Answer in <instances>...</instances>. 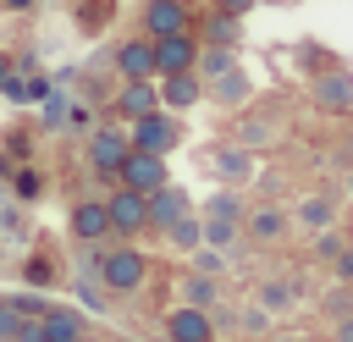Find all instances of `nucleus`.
Returning a JSON list of instances; mask_svg holds the SVG:
<instances>
[{
    "mask_svg": "<svg viewBox=\"0 0 353 342\" xmlns=\"http://www.w3.org/2000/svg\"><path fill=\"white\" fill-rule=\"evenodd\" d=\"M176 138H182V127H176V116H165V110L138 116V121H132V132H127V143H132V149H149V154H165Z\"/></svg>",
    "mask_w": 353,
    "mask_h": 342,
    "instance_id": "obj_2",
    "label": "nucleus"
},
{
    "mask_svg": "<svg viewBox=\"0 0 353 342\" xmlns=\"http://www.w3.org/2000/svg\"><path fill=\"white\" fill-rule=\"evenodd\" d=\"M105 215H110V232H143V226H149V193L116 188V193L105 199Z\"/></svg>",
    "mask_w": 353,
    "mask_h": 342,
    "instance_id": "obj_3",
    "label": "nucleus"
},
{
    "mask_svg": "<svg viewBox=\"0 0 353 342\" xmlns=\"http://www.w3.org/2000/svg\"><path fill=\"white\" fill-rule=\"evenodd\" d=\"M215 11H226V17H248L254 0H215Z\"/></svg>",
    "mask_w": 353,
    "mask_h": 342,
    "instance_id": "obj_32",
    "label": "nucleus"
},
{
    "mask_svg": "<svg viewBox=\"0 0 353 342\" xmlns=\"http://www.w3.org/2000/svg\"><path fill=\"white\" fill-rule=\"evenodd\" d=\"M199 226H204V243H215V248H232V243H237V221H210V215H204Z\"/></svg>",
    "mask_w": 353,
    "mask_h": 342,
    "instance_id": "obj_26",
    "label": "nucleus"
},
{
    "mask_svg": "<svg viewBox=\"0 0 353 342\" xmlns=\"http://www.w3.org/2000/svg\"><path fill=\"white\" fill-rule=\"evenodd\" d=\"M204 94H210L215 105H243V99H248V77H243V72L232 66V72L210 77V83H204Z\"/></svg>",
    "mask_w": 353,
    "mask_h": 342,
    "instance_id": "obj_18",
    "label": "nucleus"
},
{
    "mask_svg": "<svg viewBox=\"0 0 353 342\" xmlns=\"http://www.w3.org/2000/svg\"><path fill=\"white\" fill-rule=\"evenodd\" d=\"M127 149H132V143H127L121 127H99V132L88 138V165H94L99 177H116L121 160H127Z\"/></svg>",
    "mask_w": 353,
    "mask_h": 342,
    "instance_id": "obj_6",
    "label": "nucleus"
},
{
    "mask_svg": "<svg viewBox=\"0 0 353 342\" xmlns=\"http://www.w3.org/2000/svg\"><path fill=\"white\" fill-rule=\"evenodd\" d=\"M347 193H353V171H347Z\"/></svg>",
    "mask_w": 353,
    "mask_h": 342,
    "instance_id": "obj_38",
    "label": "nucleus"
},
{
    "mask_svg": "<svg viewBox=\"0 0 353 342\" xmlns=\"http://www.w3.org/2000/svg\"><path fill=\"white\" fill-rule=\"evenodd\" d=\"M176 215H188V193H182V188H171V182H160V188L149 193V221L165 232Z\"/></svg>",
    "mask_w": 353,
    "mask_h": 342,
    "instance_id": "obj_13",
    "label": "nucleus"
},
{
    "mask_svg": "<svg viewBox=\"0 0 353 342\" xmlns=\"http://www.w3.org/2000/svg\"><path fill=\"white\" fill-rule=\"evenodd\" d=\"M149 44H154V77L193 72V55H199V39L193 33H165V39H149Z\"/></svg>",
    "mask_w": 353,
    "mask_h": 342,
    "instance_id": "obj_4",
    "label": "nucleus"
},
{
    "mask_svg": "<svg viewBox=\"0 0 353 342\" xmlns=\"http://www.w3.org/2000/svg\"><path fill=\"white\" fill-rule=\"evenodd\" d=\"M210 342H215V336H210Z\"/></svg>",
    "mask_w": 353,
    "mask_h": 342,
    "instance_id": "obj_40",
    "label": "nucleus"
},
{
    "mask_svg": "<svg viewBox=\"0 0 353 342\" xmlns=\"http://www.w3.org/2000/svg\"><path fill=\"white\" fill-rule=\"evenodd\" d=\"M193 259H199V276H221V270H226V259H221L215 248H204V254L193 248Z\"/></svg>",
    "mask_w": 353,
    "mask_h": 342,
    "instance_id": "obj_30",
    "label": "nucleus"
},
{
    "mask_svg": "<svg viewBox=\"0 0 353 342\" xmlns=\"http://www.w3.org/2000/svg\"><path fill=\"white\" fill-rule=\"evenodd\" d=\"M276 342H298V336H276Z\"/></svg>",
    "mask_w": 353,
    "mask_h": 342,
    "instance_id": "obj_39",
    "label": "nucleus"
},
{
    "mask_svg": "<svg viewBox=\"0 0 353 342\" xmlns=\"http://www.w3.org/2000/svg\"><path fill=\"white\" fill-rule=\"evenodd\" d=\"M116 110L138 121V116H149V110H160V88H154L149 77H132V83H127V88L116 94Z\"/></svg>",
    "mask_w": 353,
    "mask_h": 342,
    "instance_id": "obj_11",
    "label": "nucleus"
},
{
    "mask_svg": "<svg viewBox=\"0 0 353 342\" xmlns=\"http://www.w3.org/2000/svg\"><path fill=\"white\" fill-rule=\"evenodd\" d=\"M331 265H336V276H342V281H353V248H347V243L331 254Z\"/></svg>",
    "mask_w": 353,
    "mask_h": 342,
    "instance_id": "obj_31",
    "label": "nucleus"
},
{
    "mask_svg": "<svg viewBox=\"0 0 353 342\" xmlns=\"http://www.w3.org/2000/svg\"><path fill=\"white\" fill-rule=\"evenodd\" d=\"M165 237H171L176 248H199V243H204V226H199L193 215H176V221L165 226Z\"/></svg>",
    "mask_w": 353,
    "mask_h": 342,
    "instance_id": "obj_24",
    "label": "nucleus"
},
{
    "mask_svg": "<svg viewBox=\"0 0 353 342\" xmlns=\"http://www.w3.org/2000/svg\"><path fill=\"white\" fill-rule=\"evenodd\" d=\"M204 99V77L199 72H171V77H160V105L165 110H188V105H199Z\"/></svg>",
    "mask_w": 353,
    "mask_h": 342,
    "instance_id": "obj_9",
    "label": "nucleus"
},
{
    "mask_svg": "<svg viewBox=\"0 0 353 342\" xmlns=\"http://www.w3.org/2000/svg\"><path fill=\"white\" fill-rule=\"evenodd\" d=\"M314 99L325 110H353V72H325L314 77Z\"/></svg>",
    "mask_w": 353,
    "mask_h": 342,
    "instance_id": "obj_15",
    "label": "nucleus"
},
{
    "mask_svg": "<svg viewBox=\"0 0 353 342\" xmlns=\"http://www.w3.org/2000/svg\"><path fill=\"white\" fill-rule=\"evenodd\" d=\"M292 221H298L303 232H325V226H336V204H331V199H320V193H309V199H298Z\"/></svg>",
    "mask_w": 353,
    "mask_h": 342,
    "instance_id": "obj_16",
    "label": "nucleus"
},
{
    "mask_svg": "<svg viewBox=\"0 0 353 342\" xmlns=\"http://www.w3.org/2000/svg\"><path fill=\"white\" fill-rule=\"evenodd\" d=\"M116 72L132 83V77H154V44L149 39H127L121 50H116Z\"/></svg>",
    "mask_w": 353,
    "mask_h": 342,
    "instance_id": "obj_10",
    "label": "nucleus"
},
{
    "mask_svg": "<svg viewBox=\"0 0 353 342\" xmlns=\"http://www.w3.org/2000/svg\"><path fill=\"white\" fill-rule=\"evenodd\" d=\"M336 342H353V309H347V314L336 320Z\"/></svg>",
    "mask_w": 353,
    "mask_h": 342,
    "instance_id": "obj_35",
    "label": "nucleus"
},
{
    "mask_svg": "<svg viewBox=\"0 0 353 342\" xmlns=\"http://www.w3.org/2000/svg\"><path fill=\"white\" fill-rule=\"evenodd\" d=\"M17 331H22V309L11 298H0V342H17Z\"/></svg>",
    "mask_w": 353,
    "mask_h": 342,
    "instance_id": "obj_28",
    "label": "nucleus"
},
{
    "mask_svg": "<svg viewBox=\"0 0 353 342\" xmlns=\"http://www.w3.org/2000/svg\"><path fill=\"white\" fill-rule=\"evenodd\" d=\"M237 66V55H232V44H204L199 55H193V72L210 83V77H221V72H232Z\"/></svg>",
    "mask_w": 353,
    "mask_h": 342,
    "instance_id": "obj_19",
    "label": "nucleus"
},
{
    "mask_svg": "<svg viewBox=\"0 0 353 342\" xmlns=\"http://www.w3.org/2000/svg\"><path fill=\"white\" fill-rule=\"evenodd\" d=\"M72 232H77L83 243L105 237V232H110V215H105V204H99V199H83V204L72 210Z\"/></svg>",
    "mask_w": 353,
    "mask_h": 342,
    "instance_id": "obj_17",
    "label": "nucleus"
},
{
    "mask_svg": "<svg viewBox=\"0 0 353 342\" xmlns=\"http://www.w3.org/2000/svg\"><path fill=\"white\" fill-rule=\"evenodd\" d=\"M143 276H149V265H143L138 248H110V254L99 259V281H105L110 292H138Z\"/></svg>",
    "mask_w": 353,
    "mask_h": 342,
    "instance_id": "obj_1",
    "label": "nucleus"
},
{
    "mask_svg": "<svg viewBox=\"0 0 353 342\" xmlns=\"http://www.w3.org/2000/svg\"><path fill=\"white\" fill-rule=\"evenodd\" d=\"M204 215H210V221H243V199H237V193H215V199L204 204Z\"/></svg>",
    "mask_w": 353,
    "mask_h": 342,
    "instance_id": "obj_25",
    "label": "nucleus"
},
{
    "mask_svg": "<svg viewBox=\"0 0 353 342\" xmlns=\"http://www.w3.org/2000/svg\"><path fill=\"white\" fill-rule=\"evenodd\" d=\"M259 309H292V287L287 281H265L259 287Z\"/></svg>",
    "mask_w": 353,
    "mask_h": 342,
    "instance_id": "obj_27",
    "label": "nucleus"
},
{
    "mask_svg": "<svg viewBox=\"0 0 353 342\" xmlns=\"http://www.w3.org/2000/svg\"><path fill=\"white\" fill-rule=\"evenodd\" d=\"M121 188H138V193H154L160 182H165V154H149V149H127V160H121Z\"/></svg>",
    "mask_w": 353,
    "mask_h": 342,
    "instance_id": "obj_5",
    "label": "nucleus"
},
{
    "mask_svg": "<svg viewBox=\"0 0 353 342\" xmlns=\"http://www.w3.org/2000/svg\"><path fill=\"white\" fill-rule=\"evenodd\" d=\"M325 309H331V314H336V320H342V314H347V292H342V287H336V292H331V303H325Z\"/></svg>",
    "mask_w": 353,
    "mask_h": 342,
    "instance_id": "obj_33",
    "label": "nucleus"
},
{
    "mask_svg": "<svg viewBox=\"0 0 353 342\" xmlns=\"http://www.w3.org/2000/svg\"><path fill=\"white\" fill-rule=\"evenodd\" d=\"M237 22H243V17H226V11H215V17L204 22V44H237V33H243Z\"/></svg>",
    "mask_w": 353,
    "mask_h": 342,
    "instance_id": "obj_21",
    "label": "nucleus"
},
{
    "mask_svg": "<svg viewBox=\"0 0 353 342\" xmlns=\"http://www.w3.org/2000/svg\"><path fill=\"white\" fill-rule=\"evenodd\" d=\"M0 94H11L17 105H28V99H44V94H50V83H44V77H6V88H0Z\"/></svg>",
    "mask_w": 353,
    "mask_h": 342,
    "instance_id": "obj_23",
    "label": "nucleus"
},
{
    "mask_svg": "<svg viewBox=\"0 0 353 342\" xmlns=\"http://www.w3.org/2000/svg\"><path fill=\"white\" fill-rule=\"evenodd\" d=\"M0 6H6V11H22V6H33V0H0Z\"/></svg>",
    "mask_w": 353,
    "mask_h": 342,
    "instance_id": "obj_37",
    "label": "nucleus"
},
{
    "mask_svg": "<svg viewBox=\"0 0 353 342\" xmlns=\"http://www.w3.org/2000/svg\"><path fill=\"white\" fill-rule=\"evenodd\" d=\"M193 28V11L182 0H149L143 6V33L149 39H165V33H188Z\"/></svg>",
    "mask_w": 353,
    "mask_h": 342,
    "instance_id": "obj_7",
    "label": "nucleus"
},
{
    "mask_svg": "<svg viewBox=\"0 0 353 342\" xmlns=\"http://www.w3.org/2000/svg\"><path fill=\"white\" fill-rule=\"evenodd\" d=\"M39 342H83V314H72V309H44V314H39Z\"/></svg>",
    "mask_w": 353,
    "mask_h": 342,
    "instance_id": "obj_12",
    "label": "nucleus"
},
{
    "mask_svg": "<svg viewBox=\"0 0 353 342\" xmlns=\"http://www.w3.org/2000/svg\"><path fill=\"white\" fill-rule=\"evenodd\" d=\"M342 248V237H336V226H325V232H314V259H331Z\"/></svg>",
    "mask_w": 353,
    "mask_h": 342,
    "instance_id": "obj_29",
    "label": "nucleus"
},
{
    "mask_svg": "<svg viewBox=\"0 0 353 342\" xmlns=\"http://www.w3.org/2000/svg\"><path fill=\"white\" fill-rule=\"evenodd\" d=\"M210 165H215V177H226V182H248V177H254L248 149H215V154H210Z\"/></svg>",
    "mask_w": 353,
    "mask_h": 342,
    "instance_id": "obj_20",
    "label": "nucleus"
},
{
    "mask_svg": "<svg viewBox=\"0 0 353 342\" xmlns=\"http://www.w3.org/2000/svg\"><path fill=\"white\" fill-rule=\"evenodd\" d=\"M6 77H11V61H6V55H0V88H6Z\"/></svg>",
    "mask_w": 353,
    "mask_h": 342,
    "instance_id": "obj_36",
    "label": "nucleus"
},
{
    "mask_svg": "<svg viewBox=\"0 0 353 342\" xmlns=\"http://www.w3.org/2000/svg\"><path fill=\"white\" fill-rule=\"evenodd\" d=\"M182 298H188L193 309H210V303L221 298V287H215V276H188V281H182Z\"/></svg>",
    "mask_w": 353,
    "mask_h": 342,
    "instance_id": "obj_22",
    "label": "nucleus"
},
{
    "mask_svg": "<svg viewBox=\"0 0 353 342\" xmlns=\"http://www.w3.org/2000/svg\"><path fill=\"white\" fill-rule=\"evenodd\" d=\"M165 336H171V342H210V336H215L210 309H193V303L171 309V314H165Z\"/></svg>",
    "mask_w": 353,
    "mask_h": 342,
    "instance_id": "obj_8",
    "label": "nucleus"
},
{
    "mask_svg": "<svg viewBox=\"0 0 353 342\" xmlns=\"http://www.w3.org/2000/svg\"><path fill=\"white\" fill-rule=\"evenodd\" d=\"M336 160H342V165H347V171H353V132H347V138H342V143H336Z\"/></svg>",
    "mask_w": 353,
    "mask_h": 342,
    "instance_id": "obj_34",
    "label": "nucleus"
},
{
    "mask_svg": "<svg viewBox=\"0 0 353 342\" xmlns=\"http://www.w3.org/2000/svg\"><path fill=\"white\" fill-rule=\"evenodd\" d=\"M243 226H248L254 243H276V237H287V215H281L276 204H254V210L243 215Z\"/></svg>",
    "mask_w": 353,
    "mask_h": 342,
    "instance_id": "obj_14",
    "label": "nucleus"
}]
</instances>
